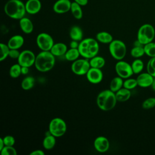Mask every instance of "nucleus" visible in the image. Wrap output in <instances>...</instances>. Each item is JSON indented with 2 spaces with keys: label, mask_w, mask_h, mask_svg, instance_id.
Returning a JSON list of instances; mask_svg holds the SVG:
<instances>
[{
  "label": "nucleus",
  "mask_w": 155,
  "mask_h": 155,
  "mask_svg": "<svg viewBox=\"0 0 155 155\" xmlns=\"http://www.w3.org/2000/svg\"><path fill=\"white\" fill-rule=\"evenodd\" d=\"M91 68L89 60L86 58L78 59L73 62L71 65L72 72L78 76L85 75Z\"/></svg>",
  "instance_id": "obj_8"
},
{
  "label": "nucleus",
  "mask_w": 155,
  "mask_h": 155,
  "mask_svg": "<svg viewBox=\"0 0 155 155\" xmlns=\"http://www.w3.org/2000/svg\"><path fill=\"white\" fill-rule=\"evenodd\" d=\"M55 62V56L50 51H41L36 56L35 67L40 72H47L54 67Z\"/></svg>",
  "instance_id": "obj_2"
},
{
  "label": "nucleus",
  "mask_w": 155,
  "mask_h": 155,
  "mask_svg": "<svg viewBox=\"0 0 155 155\" xmlns=\"http://www.w3.org/2000/svg\"><path fill=\"white\" fill-rule=\"evenodd\" d=\"M56 145V137L49 133L46 135L42 140L43 147L47 150H51Z\"/></svg>",
  "instance_id": "obj_22"
},
{
  "label": "nucleus",
  "mask_w": 155,
  "mask_h": 155,
  "mask_svg": "<svg viewBox=\"0 0 155 155\" xmlns=\"http://www.w3.org/2000/svg\"><path fill=\"white\" fill-rule=\"evenodd\" d=\"M143 48L145 54L150 58L155 57V42H151L144 45Z\"/></svg>",
  "instance_id": "obj_30"
},
{
  "label": "nucleus",
  "mask_w": 155,
  "mask_h": 155,
  "mask_svg": "<svg viewBox=\"0 0 155 155\" xmlns=\"http://www.w3.org/2000/svg\"><path fill=\"white\" fill-rule=\"evenodd\" d=\"M35 83V78L33 76H28L22 79L21 82V87L24 90H28L33 87Z\"/></svg>",
  "instance_id": "obj_29"
},
{
  "label": "nucleus",
  "mask_w": 155,
  "mask_h": 155,
  "mask_svg": "<svg viewBox=\"0 0 155 155\" xmlns=\"http://www.w3.org/2000/svg\"><path fill=\"white\" fill-rule=\"evenodd\" d=\"M36 55L30 50H24L20 53V55L18 58V63L22 67H30L35 65L36 60Z\"/></svg>",
  "instance_id": "obj_11"
},
{
  "label": "nucleus",
  "mask_w": 155,
  "mask_h": 155,
  "mask_svg": "<svg viewBox=\"0 0 155 155\" xmlns=\"http://www.w3.org/2000/svg\"><path fill=\"white\" fill-rule=\"evenodd\" d=\"M71 4L70 0H58L53 4V11L58 14L65 13L70 10Z\"/></svg>",
  "instance_id": "obj_14"
},
{
  "label": "nucleus",
  "mask_w": 155,
  "mask_h": 155,
  "mask_svg": "<svg viewBox=\"0 0 155 155\" xmlns=\"http://www.w3.org/2000/svg\"><path fill=\"white\" fill-rule=\"evenodd\" d=\"M0 47H1L0 61H3L8 56L10 48L8 46L7 44H5L4 43H1Z\"/></svg>",
  "instance_id": "obj_34"
},
{
  "label": "nucleus",
  "mask_w": 155,
  "mask_h": 155,
  "mask_svg": "<svg viewBox=\"0 0 155 155\" xmlns=\"http://www.w3.org/2000/svg\"><path fill=\"white\" fill-rule=\"evenodd\" d=\"M93 145L95 150L101 153L107 152L110 148V142L108 139L103 136L97 137L94 140Z\"/></svg>",
  "instance_id": "obj_13"
},
{
  "label": "nucleus",
  "mask_w": 155,
  "mask_h": 155,
  "mask_svg": "<svg viewBox=\"0 0 155 155\" xmlns=\"http://www.w3.org/2000/svg\"><path fill=\"white\" fill-rule=\"evenodd\" d=\"M115 71L117 76L123 79L130 78L134 74L131 64L123 60L118 61L116 64Z\"/></svg>",
  "instance_id": "obj_10"
},
{
  "label": "nucleus",
  "mask_w": 155,
  "mask_h": 155,
  "mask_svg": "<svg viewBox=\"0 0 155 155\" xmlns=\"http://www.w3.org/2000/svg\"><path fill=\"white\" fill-rule=\"evenodd\" d=\"M19 27L21 30L25 34H30L32 33L34 29L32 21L26 17H23L19 19Z\"/></svg>",
  "instance_id": "obj_18"
},
{
  "label": "nucleus",
  "mask_w": 155,
  "mask_h": 155,
  "mask_svg": "<svg viewBox=\"0 0 155 155\" xmlns=\"http://www.w3.org/2000/svg\"><path fill=\"white\" fill-rule=\"evenodd\" d=\"M123 85H124L123 78L117 76L116 77L113 78L111 79L110 84V89L113 92L116 93V91H117L119 90H120L123 87Z\"/></svg>",
  "instance_id": "obj_24"
},
{
  "label": "nucleus",
  "mask_w": 155,
  "mask_h": 155,
  "mask_svg": "<svg viewBox=\"0 0 155 155\" xmlns=\"http://www.w3.org/2000/svg\"><path fill=\"white\" fill-rule=\"evenodd\" d=\"M29 72V67H22L21 66V73L22 74H27Z\"/></svg>",
  "instance_id": "obj_43"
},
{
  "label": "nucleus",
  "mask_w": 155,
  "mask_h": 155,
  "mask_svg": "<svg viewBox=\"0 0 155 155\" xmlns=\"http://www.w3.org/2000/svg\"><path fill=\"white\" fill-rule=\"evenodd\" d=\"M108 50L111 56L117 61L122 60L127 53L125 44L119 39H113L109 44Z\"/></svg>",
  "instance_id": "obj_6"
},
{
  "label": "nucleus",
  "mask_w": 155,
  "mask_h": 155,
  "mask_svg": "<svg viewBox=\"0 0 155 155\" xmlns=\"http://www.w3.org/2000/svg\"><path fill=\"white\" fill-rule=\"evenodd\" d=\"M134 74H139L142 73L143 68V62L139 58H136L131 64Z\"/></svg>",
  "instance_id": "obj_28"
},
{
  "label": "nucleus",
  "mask_w": 155,
  "mask_h": 155,
  "mask_svg": "<svg viewBox=\"0 0 155 155\" xmlns=\"http://www.w3.org/2000/svg\"><path fill=\"white\" fill-rule=\"evenodd\" d=\"M2 138L5 146H13L15 143V139L13 136L7 135Z\"/></svg>",
  "instance_id": "obj_38"
},
{
  "label": "nucleus",
  "mask_w": 155,
  "mask_h": 155,
  "mask_svg": "<svg viewBox=\"0 0 155 155\" xmlns=\"http://www.w3.org/2000/svg\"><path fill=\"white\" fill-rule=\"evenodd\" d=\"M79 42L74 40H71L70 43V47L72 48H78Z\"/></svg>",
  "instance_id": "obj_40"
},
{
  "label": "nucleus",
  "mask_w": 155,
  "mask_h": 155,
  "mask_svg": "<svg viewBox=\"0 0 155 155\" xmlns=\"http://www.w3.org/2000/svg\"><path fill=\"white\" fill-rule=\"evenodd\" d=\"M45 152L41 150H35L30 153V155H44Z\"/></svg>",
  "instance_id": "obj_41"
},
{
  "label": "nucleus",
  "mask_w": 155,
  "mask_h": 155,
  "mask_svg": "<svg viewBox=\"0 0 155 155\" xmlns=\"http://www.w3.org/2000/svg\"><path fill=\"white\" fill-rule=\"evenodd\" d=\"M24 44L23 36L19 35H15L12 36L7 42V45L10 49H19Z\"/></svg>",
  "instance_id": "obj_17"
},
{
  "label": "nucleus",
  "mask_w": 155,
  "mask_h": 155,
  "mask_svg": "<svg viewBox=\"0 0 155 155\" xmlns=\"http://www.w3.org/2000/svg\"><path fill=\"white\" fill-rule=\"evenodd\" d=\"M20 51L18 50V49H10L8 56L12 59H16L19 58L20 55Z\"/></svg>",
  "instance_id": "obj_39"
},
{
  "label": "nucleus",
  "mask_w": 155,
  "mask_h": 155,
  "mask_svg": "<svg viewBox=\"0 0 155 155\" xmlns=\"http://www.w3.org/2000/svg\"><path fill=\"white\" fill-rule=\"evenodd\" d=\"M88 81L93 84H99L103 79L104 74L101 68L91 67L85 74Z\"/></svg>",
  "instance_id": "obj_12"
},
{
  "label": "nucleus",
  "mask_w": 155,
  "mask_h": 155,
  "mask_svg": "<svg viewBox=\"0 0 155 155\" xmlns=\"http://www.w3.org/2000/svg\"><path fill=\"white\" fill-rule=\"evenodd\" d=\"M67 128L66 122L60 117L52 119L48 125L49 133L56 137L63 136L67 131Z\"/></svg>",
  "instance_id": "obj_7"
},
{
  "label": "nucleus",
  "mask_w": 155,
  "mask_h": 155,
  "mask_svg": "<svg viewBox=\"0 0 155 155\" xmlns=\"http://www.w3.org/2000/svg\"><path fill=\"white\" fill-rule=\"evenodd\" d=\"M5 13L13 19H21L26 13L25 4L21 0H8L4 7Z\"/></svg>",
  "instance_id": "obj_3"
},
{
  "label": "nucleus",
  "mask_w": 155,
  "mask_h": 155,
  "mask_svg": "<svg viewBox=\"0 0 155 155\" xmlns=\"http://www.w3.org/2000/svg\"><path fill=\"white\" fill-rule=\"evenodd\" d=\"M155 37V29L150 24H145L141 25L137 34V39L143 45L153 42Z\"/></svg>",
  "instance_id": "obj_5"
},
{
  "label": "nucleus",
  "mask_w": 155,
  "mask_h": 155,
  "mask_svg": "<svg viewBox=\"0 0 155 155\" xmlns=\"http://www.w3.org/2000/svg\"><path fill=\"white\" fill-rule=\"evenodd\" d=\"M0 152L1 155H17L18 154L13 146H5Z\"/></svg>",
  "instance_id": "obj_37"
},
{
  "label": "nucleus",
  "mask_w": 155,
  "mask_h": 155,
  "mask_svg": "<svg viewBox=\"0 0 155 155\" xmlns=\"http://www.w3.org/2000/svg\"><path fill=\"white\" fill-rule=\"evenodd\" d=\"M134 46H143V44H142L137 39L134 42Z\"/></svg>",
  "instance_id": "obj_46"
},
{
  "label": "nucleus",
  "mask_w": 155,
  "mask_h": 155,
  "mask_svg": "<svg viewBox=\"0 0 155 155\" xmlns=\"http://www.w3.org/2000/svg\"><path fill=\"white\" fill-rule=\"evenodd\" d=\"M137 86H138V85H137V82L136 79L128 78L124 81L123 87L127 89H128L130 90L135 88Z\"/></svg>",
  "instance_id": "obj_33"
},
{
  "label": "nucleus",
  "mask_w": 155,
  "mask_h": 155,
  "mask_svg": "<svg viewBox=\"0 0 155 155\" xmlns=\"http://www.w3.org/2000/svg\"><path fill=\"white\" fill-rule=\"evenodd\" d=\"M74 1H75L81 6H84L88 4V0H74Z\"/></svg>",
  "instance_id": "obj_42"
},
{
  "label": "nucleus",
  "mask_w": 155,
  "mask_h": 155,
  "mask_svg": "<svg viewBox=\"0 0 155 155\" xmlns=\"http://www.w3.org/2000/svg\"><path fill=\"white\" fill-rule=\"evenodd\" d=\"M147 71L148 73L155 77V57L151 58L147 64Z\"/></svg>",
  "instance_id": "obj_36"
},
{
  "label": "nucleus",
  "mask_w": 155,
  "mask_h": 155,
  "mask_svg": "<svg viewBox=\"0 0 155 155\" xmlns=\"http://www.w3.org/2000/svg\"><path fill=\"white\" fill-rule=\"evenodd\" d=\"M69 35L71 40L80 42L83 39V31L82 28L78 25H74L71 27Z\"/></svg>",
  "instance_id": "obj_20"
},
{
  "label": "nucleus",
  "mask_w": 155,
  "mask_h": 155,
  "mask_svg": "<svg viewBox=\"0 0 155 155\" xmlns=\"http://www.w3.org/2000/svg\"><path fill=\"white\" fill-rule=\"evenodd\" d=\"M142 107L145 110H149L155 107V97H148L143 101L142 104Z\"/></svg>",
  "instance_id": "obj_35"
},
{
  "label": "nucleus",
  "mask_w": 155,
  "mask_h": 155,
  "mask_svg": "<svg viewBox=\"0 0 155 155\" xmlns=\"http://www.w3.org/2000/svg\"><path fill=\"white\" fill-rule=\"evenodd\" d=\"M90 64L91 67L97 68H102L105 64V59L100 56H95L92 58L89 59Z\"/></svg>",
  "instance_id": "obj_26"
},
{
  "label": "nucleus",
  "mask_w": 155,
  "mask_h": 155,
  "mask_svg": "<svg viewBox=\"0 0 155 155\" xmlns=\"http://www.w3.org/2000/svg\"><path fill=\"white\" fill-rule=\"evenodd\" d=\"M80 56L81 54L78 48H72L68 49V50L67 51L66 53L64 55L66 60L68 61H72V62L79 59Z\"/></svg>",
  "instance_id": "obj_27"
},
{
  "label": "nucleus",
  "mask_w": 155,
  "mask_h": 155,
  "mask_svg": "<svg viewBox=\"0 0 155 155\" xmlns=\"http://www.w3.org/2000/svg\"><path fill=\"white\" fill-rule=\"evenodd\" d=\"M117 102L115 93L110 89L101 91L96 98V104L98 107L105 111H110L114 108Z\"/></svg>",
  "instance_id": "obj_4"
},
{
  "label": "nucleus",
  "mask_w": 155,
  "mask_h": 155,
  "mask_svg": "<svg viewBox=\"0 0 155 155\" xmlns=\"http://www.w3.org/2000/svg\"><path fill=\"white\" fill-rule=\"evenodd\" d=\"M153 79L154 77L148 72L140 73L136 78L138 86L142 88L150 87Z\"/></svg>",
  "instance_id": "obj_15"
},
{
  "label": "nucleus",
  "mask_w": 155,
  "mask_h": 155,
  "mask_svg": "<svg viewBox=\"0 0 155 155\" xmlns=\"http://www.w3.org/2000/svg\"><path fill=\"white\" fill-rule=\"evenodd\" d=\"M70 11L73 16V17L76 19H81L83 16V12L81 7L79 4L75 1L71 2Z\"/></svg>",
  "instance_id": "obj_25"
},
{
  "label": "nucleus",
  "mask_w": 155,
  "mask_h": 155,
  "mask_svg": "<svg viewBox=\"0 0 155 155\" xmlns=\"http://www.w3.org/2000/svg\"><path fill=\"white\" fill-rule=\"evenodd\" d=\"M9 74L12 78H18L21 73V66L18 63L11 66L9 70Z\"/></svg>",
  "instance_id": "obj_31"
},
{
  "label": "nucleus",
  "mask_w": 155,
  "mask_h": 155,
  "mask_svg": "<svg viewBox=\"0 0 155 155\" xmlns=\"http://www.w3.org/2000/svg\"><path fill=\"white\" fill-rule=\"evenodd\" d=\"M67 50V46L63 42H57L54 44L50 51L54 56H61L65 55Z\"/></svg>",
  "instance_id": "obj_19"
},
{
  "label": "nucleus",
  "mask_w": 155,
  "mask_h": 155,
  "mask_svg": "<svg viewBox=\"0 0 155 155\" xmlns=\"http://www.w3.org/2000/svg\"><path fill=\"white\" fill-rule=\"evenodd\" d=\"M130 54L134 58H139L145 54L143 46H134L131 51Z\"/></svg>",
  "instance_id": "obj_32"
},
{
  "label": "nucleus",
  "mask_w": 155,
  "mask_h": 155,
  "mask_svg": "<svg viewBox=\"0 0 155 155\" xmlns=\"http://www.w3.org/2000/svg\"><path fill=\"white\" fill-rule=\"evenodd\" d=\"M37 46L41 51H50L54 45V40L51 36L47 33H39L36 39Z\"/></svg>",
  "instance_id": "obj_9"
},
{
  "label": "nucleus",
  "mask_w": 155,
  "mask_h": 155,
  "mask_svg": "<svg viewBox=\"0 0 155 155\" xmlns=\"http://www.w3.org/2000/svg\"><path fill=\"white\" fill-rule=\"evenodd\" d=\"M96 40L102 44H110L113 40V38L112 35L107 31H100L96 35Z\"/></svg>",
  "instance_id": "obj_23"
},
{
  "label": "nucleus",
  "mask_w": 155,
  "mask_h": 155,
  "mask_svg": "<svg viewBox=\"0 0 155 155\" xmlns=\"http://www.w3.org/2000/svg\"><path fill=\"white\" fill-rule=\"evenodd\" d=\"M115 95L117 102H124L127 101L130 98L131 93L130 90L122 87L115 93Z\"/></svg>",
  "instance_id": "obj_21"
},
{
  "label": "nucleus",
  "mask_w": 155,
  "mask_h": 155,
  "mask_svg": "<svg viewBox=\"0 0 155 155\" xmlns=\"http://www.w3.org/2000/svg\"><path fill=\"white\" fill-rule=\"evenodd\" d=\"M5 143L4 142V140H3V138L2 137H1L0 138V151L5 147Z\"/></svg>",
  "instance_id": "obj_44"
},
{
  "label": "nucleus",
  "mask_w": 155,
  "mask_h": 155,
  "mask_svg": "<svg viewBox=\"0 0 155 155\" xmlns=\"http://www.w3.org/2000/svg\"><path fill=\"white\" fill-rule=\"evenodd\" d=\"M25 6L27 13L35 15L40 12L42 4L40 0H27L25 3Z\"/></svg>",
  "instance_id": "obj_16"
},
{
  "label": "nucleus",
  "mask_w": 155,
  "mask_h": 155,
  "mask_svg": "<svg viewBox=\"0 0 155 155\" xmlns=\"http://www.w3.org/2000/svg\"><path fill=\"white\" fill-rule=\"evenodd\" d=\"M151 88L155 91V77H154V79H153V82L150 86Z\"/></svg>",
  "instance_id": "obj_45"
},
{
  "label": "nucleus",
  "mask_w": 155,
  "mask_h": 155,
  "mask_svg": "<svg viewBox=\"0 0 155 155\" xmlns=\"http://www.w3.org/2000/svg\"><path fill=\"white\" fill-rule=\"evenodd\" d=\"M78 50L82 58L90 59L97 55L99 51V42L91 38L83 39L79 42Z\"/></svg>",
  "instance_id": "obj_1"
}]
</instances>
